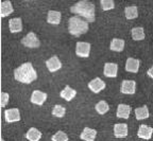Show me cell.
<instances>
[{
    "label": "cell",
    "mask_w": 153,
    "mask_h": 141,
    "mask_svg": "<svg viewBox=\"0 0 153 141\" xmlns=\"http://www.w3.org/2000/svg\"><path fill=\"white\" fill-rule=\"evenodd\" d=\"M46 67L50 72H55L62 68V63L56 55H53L52 58L46 61Z\"/></svg>",
    "instance_id": "cell-8"
},
{
    "label": "cell",
    "mask_w": 153,
    "mask_h": 141,
    "mask_svg": "<svg viewBox=\"0 0 153 141\" xmlns=\"http://www.w3.org/2000/svg\"><path fill=\"white\" fill-rule=\"evenodd\" d=\"M91 53V44L85 41H78L76 45V54L79 58H88Z\"/></svg>",
    "instance_id": "cell-5"
},
{
    "label": "cell",
    "mask_w": 153,
    "mask_h": 141,
    "mask_svg": "<svg viewBox=\"0 0 153 141\" xmlns=\"http://www.w3.org/2000/svg\"><path fill=\"white\" fill-rule=\"evenodd\" d=\"M147 73H148V75L151 78V79H153V65L150 67V69L147 71Z\"/></svg>",
    "instance_id": "cell-31"
},
{
    "label": "cell",
    "mask_w": 153,
    "mask_h": 141,
    "mask_svg": "<svg viewBox=\"0 0 153 141\" xmlns=\"http://www.w3.org/2000/svg\"><path fill=\"white\" fill-rule=\"evenodd\" d=\"M52 141H68V136H67L66 133L62 131H59L57 133H55L52 136Z\"/></svg>",
    "instance_id": "cell-29"
},
{
    "label": "cell",
    "mask_w": 153,
    "mask_h": 141,
    "mask_svg": "<svg viewBox=\"0 0 153 141\" xmlns=\"http://www.w3.org/2000/svg\"><path fill=\"white\" fill-rule=\"evenodd\" d=\"M95 109L99 115H105V114L108 111V109H110V106H108V102H105V101H99V102L96 104Z\"/></svg>",
    "instance_id": "cell-26"
},
{
    "label": "cell",
    "mask_w": 153,
    "mask_h": 141,
    "mask_svg": "<svg viewBox=\"0 0 153 141\" xmlns=\"http://www.w3.org/2000/svg\"><path fill=\"white\" fill-rule=\"evenodd\" d=\"M47 100V93L41 90H34L31 94V102L35 105H43Z\"/></svg>",
    "instance_id": "cell-9"
},
{
    "label": "cell",
    "mask_w": 153,
    "mask_h": 141,
    "mask_svg": "<svg viewBox=\"0 0 153 141\" xmlns=\"http://www.w3.org/2000/svg\"><path fill=\"white\" fill-rule=\"evenodd\" d=\"M70 11L74 14L82 16L87 22L95 21V4L89 1L81 0L79 2H76L74 5L70 7Z\"/></svg>",
    "instance_id": "cell-2"
},
{
    "label": "cell",
    "mask_w": 153,
    "mask_h": 141,
    "mask_svg": "<svg viewBox=\"0 0 153 141\" xmlns=\"http://www.w3.org/2000/svg\"><path fill=\"white\" fill-rule=\"evenodd\" d=\"M131 114V106L127 104H119L116 111V116L120 119H128Z\"/></svg>",
    "instance_id": "cell-15"
},
{
    "label": "cell",
    "mask_w": 153,
    "mask_h": 141,
    "mask_svg": "<svg viewBox=\"0 0 153 141\" xmlns=\"http://www.w3.org/2000/svg\"><path fill=\"white\" fill-rule=\"evenodd\" d=\"M131 33L134 41H143V39H145V30L141 27H135V28H133Z\"/></svg>",
    "instance_id": "cell-25"
},
{
    "label": "cell",
    "mask_w": 153,
    "mask_h": 141,
    "mask_svg": "<svg viewBox=\"0 0 153 141\" xmlns=\"http://www.w3.org/2000/svg\"><path fill=\"white\" fill-rule=\"evenodd\" d=\"M62 19V14L57 11H49L47 16V21L51 24H59Z\"/></svg>",
    "instance_id": "cell-19"
},
{
    "label": "cell",
    "mask_w": 153,
    "mask_h": 141,
    "mask_svg": "<svg viewBox=\"0 0 153 141\" xmlns=\"http://www.w3.org/2000/svg\"><path fill=\"white\" fill-rule=\"evenodd\" d=\"M14 78L20 83L30 84L37 79V73L32 63H24L14 70Z\"/></svg>",
    "instance_id": "cell-1"
},
{
    "label": "cell",
    "mask_w": 153,
    "mask_h": 141,
    "mask_svg": "<svg viewBox=\"0 0 153 141\" xmlns=\"http://www.w3.org/2000/svg\"><path fill=\"white\" fill-rule=\"evenodd\" d=\"M110 49L115 52H121L124 49V41L119 38H114L110 45Z\"/></svg>",
    "instance_id": "cell-24"
},
{
    "label": "cell",
    "mask_w": 153,
    "mask_h": 141,
    "mask_svg": "<svg viewBox=\"0 0 153 141\" xmlns=\"http://www.w3.org/2000/svg\"><path fill=\"white\" fill-rule=\"evenodd\" d=\"M22 44L28 48H38L41 46V41L37 38L35 33L33 32H30L28 33L24 38L22 39Z\"/></svg>",
    "instance_id": "cell-4"
},
{
    "label": "cell",
    "mask_w": 153,
    "mask_h": 141,
    "mask_svg": "<svg viewBox=\"0 0 153 141\" xmlns=\"http://www.w3.org/2000/svg\"><path fill=\"white\" fill-rule=\"evenodd\" d=\"M101 7H102L103 11H108L113 10L115 7V2L113 0H101L100 1Z\"/></svg>",
    "instance_id": "cell-28"
},
{
    "label": "cell",
    "mask_w": 153,
    "mask_h": 141,
    "mask_svg": "<svg viewBox=\"0 0 153 141\" xmlns=\"http://www.w3.org/2000/svg\"><path fill=\"white\" fill-rule=\"evenodd\" d=\"M105 83L100 79V78H96V79L91 80L88 83V88L93 91L94 93H99L101 90L105 88Z\"/></svg>",
    "instance_id": "cell-10"
},
{
    "label": "cell",
    "mask_w": 153,
    "mask_h": 141,
    "mask_svg": "<svg viewBox=\"0 0 153 141\" xmlns=\"http://www.w3.org/2000/svg\"><path fill=\"white\" fill-rule=\"evenodd\" d=\"M1 141H4V140H3V139H1Z\"/></svg>",
    "instance_id": "cell-32"
},
{
    "label": "cell",
    "mask_w": 153,
    "mask_h": 141,
    "mask_svg": "<svg viewBox=\"0 0 153 141\" xmlns=\"http://www.w3.org/2000/svg\"><path fill=\"white\" fill-rule=\"evenodd\" d=\"M118 72V65L114 63H106L104 65L103 73L106 78H116Z\"/></svg>",
    "instance_id": "cell-13"
},
{
    "label": "cell",
    "mask_w": 153,
    "mask_h": 141,
    "mask_svg": "<svg viewBox=\"0 0 153 141\" xmlns=\"http://www.w3.org/2000/svg\"><path fill=\"white\" fill-rule=\"evenodd\" d=\"M88 22L78 16L71 17L68 21V31L71 35L76 36V37H79V36L85 34L88 31Z\"/></svg>",
    "instance_id": "cell-3"
},
{
    "label": "cell",
    "mask_w": 153,
    "mask_h": 141,
    "mask_svg": "<svg viewBox=\"0 0 153 141\" xmlns=\"http://www.w3.org/2000/svg\"><path fill=\"white\" fill-rule=\"evenodd\" d=\"M124 15H126V18L129 20L135 19L138 17V9L135 5H132V7H127L124 9Z\"/></svg>",
    "instance_id": "cell-23"
},
{
    "label": "cell",
    "mask_w": 153,
    "mask_h": 141,
    "mask_svg": "<svg viewBox=\"0 0 153 141\" xmlns=\"http://www.w3.org/2000/svg\"><path fill=\"white\" fill-rule=\"evenodd\" d=\"M149 116H150V114H149V109L147 105H143L135 109V117H136L137 120L148 119Z\"/></svg>",
    "instance_id": "cell-22"
},
{
    "label": "cell",
    "mask_w": 153,
    "mask_h": 141,
    "mask_svg": "<svg viewBox=\"0 0 153 141\" xmlns=\"http://www.w3.org/2000/svg\"><path fill=\"white\" fill-rule=\"evenodd\" d=\"M139 65H140L139 60L129 58L127 60V63H126V71L131 72V73H137L139 70Z\"/></svg>",
    "instance_id": "cell-14"
},
{
    "label": "cell",
    "mask_w": 153,
    "mask_h": 141,
    "mask_svg": "<svg viewBox=\"0 0 153 141\" xmlns=\"http://www.w3.org/2000/svg\"><path fill=\"white\" fill-rule=\"evenodd\" d=\"M135 91H136V82L129 81V80L122 81L120 92L123 93V94H134Z\"/></svg>",
    "instance_id": "cell-6"
},
{
    "label": "cell",
    "mask_w": 153,
    "mask_h": 141,
    "mask_svg": "<svg viewBox=\"0 0 153 141\" xmlns=\"http://www.w3.org/2000/svg\"><path fill=\"white\" fill-rule=\"evenodd\" d=\"M0 99H1V107L4 108L5 106H7V104L9 103V99H10V96H9V93L7 92H4V91H2L1 92V94H0Z\"/></svg>",
    "instance_id": "cell-30"
},
{
    "label": "cell",
    "mask_w": 153,
    "mask_h": 141,
    "mask_svg": "<svg viewBox=\"0 0 153 141\" xmlns=\"http://www.w3.org/2000/svg\"><path fill=\"white\" fill-rule=\"evenodd\" d=\"M60 94L64 100H66V101L69 102V101L74 100V97L76 96V91L74 90V88H71L70 86H66L62 91H61Z\"/></svg>",
    "instance_id": "cell-20"
},
{
    "label": "cell",
    "mask_w": 153,
    "mask_h": 141,
    "mask_svg": "<svg viewBox=\"0 0 153 141\" xmlns=\"http://www.w3.org/2000/svg\"><path fill=\"white\" fill-rule=\"evenodd\" d=\"M26 138L29 141H39L42 138V133L37 128H35V127H31L27 131Z\"/></svg>",
    "instance_id": "cell-21"
},
{
    "label": "cell",
    "mask_w": 153,
    "mask_h": 141,
    "mask_svg": "<svg viewBox=\"0 0 153 141\" xmlns=\"http://www.w3.org/2000/svg\"><path fill=\"white\" fill-rule=\"evenodd\" d=\"M4 119L7 123L20 121V112L18 108H10L4 111Z\"/></svg>",
    "instance_id": "cell-7"
},
{
    "label": "cell",
    "mask_w": 153,
    "mask_h": 141,
    "mask_svg": "<svg viewBox=\"0 0 153 141\" xmlns=\"http://www.w3.org/2000/svg\"><path fill=\"white\" fill-rule=\"evenodd\" d=\"M96 136H97L96 129H93L91 127H85L80 135V138L84 141H94L96 139Z\"/></svg>",
    "instance_id": "cell-16"
},
{
    "label": "cell",
    "mask_w": 153,
    "mask_h": 141,
    "mask_svg": "<svg viewBox=\"0 0 153 141\" xmlns=\"http://www.w3.org/2000/svg\"><path fill=\"white\" fill-rule=\"evenodd\" d=\"M153 135V128L149 125L146 124H141L138 128L137 131V136L141 139H145V140H150L151 137Z\"/></svg>",
    "instance_id": "cell-11"
},
{
    "label": "cell",
    "mask_w": 153,
    "mask_h": 141,
    "mask_svg": "<svg viewBox=\"0 0 153 141\" xmlns=\"http://www.w3.org/2000/svg\"><path fill=\"white\" fill-rule=\"evenodd\" d=\"M129 129L126 123H117L114 125V136L116 138H126L128 136Z\"/></svg>",
    "instance_id": "cell-12"
},
{
    "label": "cell",
    "mask_w": 153,
    "mask_h": 141,
    "mask_svg": "<svg viewBox=\"0 0 153 141\" xmlns=\"http://www.w3.org/2000/svg\"><path fill=\"white\" fill-rule=\"evenodd\" d=\"M9 28L11 33H17L22 31V21L20 18H12L9 21Z\"/></svg>",
    "instance_id": "cell-17"
},
{
    "label": "cell",
    "mask_w": 153,
    "mask_h": 141,
    "mask_svg": "<svg viewBox=\"0 0 153 141\" xmlns=\"http://www.w3.org/2000/svg\"><path fill=\"white\" fill-rule=\"evenodd\" d=\"M13 13V5L11 1H2L0 5V17L4 18Z\"/></svg>",
    "instance_id": "cell-18"
},
{
    "label": "cell",
    "mask_w": 153,
    "mask_h": 141,
    "mask_svg": "<svg viewBox=\"0 0 153 141\" xmlns=\"http://www.w3.org/2000/svg\"><path fill=\"white\" fill-rule=\"evenodd\" d=\"M65 114H66V109H65V107H63L62 105H55L54 107H53L52 109V115L54 116V117L56 118H63L65 116Z\"/></svg>",
    "instance_id": "cell-27"
}]
</instances>
